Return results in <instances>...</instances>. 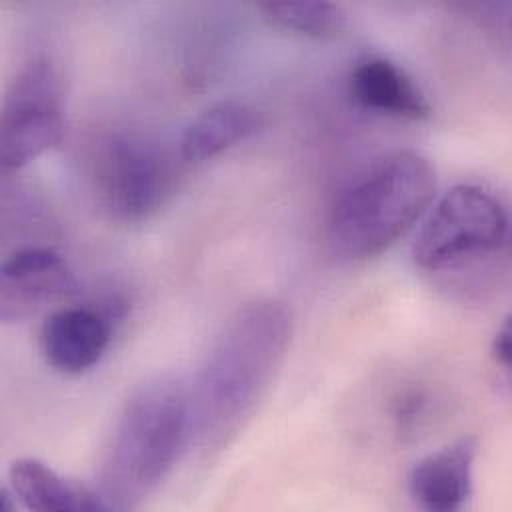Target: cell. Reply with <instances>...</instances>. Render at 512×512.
<instances>
[{
	"instance_id": "obj_1",
	"label": "cell",
	"mask_w": 512,
	"mask_h": 512,
	"mask_svg": "<svg viewBox=\"0 0 512 512\" xmlns=\"http://www.w3.org/2000/svg\"><path fill=\"white\" fill-rule=\"evenodd\" d=\"M294 332L284 302L258 298L238 308L206 352L192 386L190 442L202 454L226 448L266 396Z\"/></svg>"
},
{
	"instance_id": "obj_2",
	"label": "cell",
	"mask_w": 512,
	"mask_h": 512,
	"mask_svg": "<svg viewBox=\"0 0 512 512\" xmlns=\"http://www.w3.org/2000/svg\"><path fill=\"white\" fill-rule=\"evenodd\" d=\"M188 444V388L166 374L146 378L116 416L96 490L112 510L134 508L170 476Z\"/></svg>"
},
{
	"instance_id": "obj_3",
	"label": "cell",
	"mask_w": 512,
	"mask_h": 512,
	"mask_svg": "<svg viewBox=\"0 0 512 512\" xmlns=\"http://www.w3.org/2000/svg\"><path fill=\"white\" fill-rule=\"evenodd\" d=\"M436 170L414 150L374 158L334 198L326 218V242L342 260H368L396 244L430 208Z\"/></svg>"
},
{
	"instance_id": "obj_4",
	"label": "cell",
	"mask_w": 512,
	"mask_h": 512,
	"mask_svg": "<svg viewBox=\"0 0 512 512\" xmlns=\"http://www.w3.org/2000/svg\"><path fill=\"white\" fill-rule=\"evenodd\" d=\"M76 162L90 206L114 224H138L156 214L178 190L184 164L162 138L126 124L92 128Z\"/></svg>"
},
{
	"instance_id": "obj_5",
	"label": "cell",
	"mask_w": 512,
	"mask_h": 512,
	"mask_svg": "<svg viewBox=\"0 0 512 512\" xmlns=\"http://www.w3.org/2000/svg\"><path fill=\"white\" fill-rule=\"evenodd\" d=\"M508 236L504 200L484 184L460 182L430 208L412 244V260L428 274L458 276L502 256Z\"/></svg>"
},
{
	"instance_id": "obj_6",
	"label": "cell",
	"mask_w": 512,
	"mask_h": 512,
	"mask_svg": "<svg viewBox=\"0 0 512 512\" xmlns=\"http://www.w3.org/2000/svg\"><path fill=\"white\" fill-rule=\"evenodd\" d=\"M64 100L56 66L46 56L26 60L10 80L0 114V172L10 178L60 144Z\"/></svg>"
},
{
	"instance_id": "obj_7",
	"label": "cell",
	"mask_w": 512,
	"mask_h": 512,
	"mask_svg": "<svg viewBox=\"0 0 512 512\" xmlns=\"http://www.w3.org/2000/svg\"><path fill=\"white\" fill-rule=\"evenodd\" d=\"M76 288L64 256L50 244L14 248L0 266V320L16 324Z\"/></svg>"
},
{
	"instance_id": "obj_8",
	"label": "cell",
	"mask_w": 512,
	"mask_h": 512,
	"mask_svg": "<svg viewBox=\"0 0 512 512\" xmlns=\"http://www.w3.org/2000/svg\"><path fill=\"white\" fill-rule=\"evenodd\" d=\"M112 336L110 318L90 306L54 310L40 328L44 360L64 374L90 370L104 356Z\"/></svg>"
},
{
	"instance_id": "obj_9",
	"label": "cell",
	"mask_w": 512,
	"mask_h": 512,
	"mask_svg": "<svg viewBox=\"0 0 512 512\" xmlns=\"http://www.w3.org/2000/svg\"><path fill=\"white\" fill-rule=\"evenodd\" d=\"M476 440L462 436L420 458L408 474L412 500L428 512H456L472 496Z\"/></svg>"
},
{
	"instance_id": "obj_10",
	"label": "cell",
	"mask_w": 512,
	"mask_h": 512,
	"mask_svg": "<svg viewBox=\"0 0 512 512\" xmlns=\"http://www.w3.org/2000/svg\"><path fill=\"white\" fill-rule=\"evenodd\" d=\"M348 90L356 104L378 114L424 120L432 112L418 82L386 56H366L358 60L350 72Z\"/></svg>"
},
{
	"instance_id": "obj_11",
	"label": "cell",
	"mask_w": 512,
	"mask_h": 512,
	"mask_svg": "<svg viewBox=\"0 0 512 512\" xmlns=\"http://www.w3.org/2000/svg\"><path fill=\"white\" fill-rule=\"evenodd\" d=\"M14 502L38 512H94L110 510L98 490L68 480L36 458H18L8 468L4 484Z\"/></svg>"
},
{
	"instance_id": "obj_12",
	"label": "cell",
	"mask_w": 512,
	"mask_h": 512,
	"mask_svg": "<svg viewBox=\"0 0 512 512\" xmlns=\"http://www.w3.org/2000/svg\"><path fill=\"white\" fill-rule=\"evenodd\" d=\"M262 124L260 112L236 100L204 108L184 130L178 150L184 162H204L250 138Z\"/></svg>"
},
{
	"instance_id": "obj_13",
	"label": "cell",
	"mask_w": 512,
	"mask_h": 512,
	"mask_svg": "<svg viewBox=\"0 0 512 512\" xmlns=\"http://www.w3.org/2000/svg\"><path fill=\"white\" fill-rule=\"evenodd\" d=\"M258 8L270 24L304 36H334L346 26V12L334 2H264Z\"/></svg>"
},
{
	"instance_id": "obj_14",
	"label": "cell",
	"mask_w": 512,
	"mask_h": 512,
	"mask_svg": "<svg viewBox=\"0 0 512 512\" xmlns=\"http://www.w3.org/2000/svg\"><path fill=\"white\" fill-rule=\"evenodd\" d=\"M434 394L420 384L396 390L388 402V420L398 436H414L434 418Z\"/></svg>"
},
{
	"instance_id": "obj_15",
	"label": "cell",
	"mask_w": 512,
	"mask_h": 512,
	"mask_svg": "<svg viewBox=\"0 0 512 512\" xmlns=\"http://www.w3.org/2000/svg\"><path fill=\"white\" fill-rule=\"evenodd\" d=\"M510 338H512V328H510V318L506 316L502 320V324L496 328V332L492 336V342H490L492 362L506 380L510 376V350H512Z\"/></svg>"
}]
</instances>
